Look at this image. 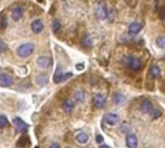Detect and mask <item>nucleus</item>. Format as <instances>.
Masks as SVG:
<instances>
[{
	"mask_svg": "<svg viewBox=\"0 0 165 148\" xmlns=\"http://www.w3.org/2000/svg\"><path fill=\"white\" fill-rule=\"evenodd\" d=\"M123 63L127 65L130 70H131L133 71H138V70H141V67H142V63L140 61V59L134 57V56L124 57Z\"/></svg>",
	"mask_w": 165,
	"mask_h": 148,
	"instance_id": "obj_1",
	"label": "nucleus"
},
{
	"mask_svg": "<svg viewBox=\"0 0 165 148\" xmlns=\"http://www.w3.org/2000/svg\"><path fill=\"white\" fill-rule=\"evenodd\" d=\"M34 49H35V45L31 43H23L21 44L17 48L16 53L19 57L21 58H27L30 56L33 52H34Z\"/></svg>",
	"mask_w": 165,
	"mask_h": 148,
	"instance_id": "obj_2",
	"label": "nucleus"
},
{
	"mask_svg": "<svg viewBox=\"0 0 165 148\" xmlns=\"http://www.w3.org/2000/svg\"><path fill=\"white\" fill-rule=\"evenodd\" d=\"M93 104L97 109H102L106 105V97L101 93H96L93 96Z\"/></svg>",
	"mask_w": 165,
	"mask_h": 148,
	"instance_id": "obj_3",
	"label": "nucleus"
},
{
	"mask_svg": "<svg viewBox=\"0 0 165 148\" xmlns=\"http://www.w3.org/2000/svg\"><path fill=\"white\" fill-rule=\"evenodd\" d=\"M103 121L106 122L109 125H115L117 124L120 120V116L116 114H112V113H108V114H105L103 115Z\"/></svg>",
	"mask_w": 165,
	"mask_h": 148,
	"instance_id": "obj_4",
	"label": "nucleus"
},
{
	"mask_svg": "<svg viewBox=\"0 0 165 148\" xmlns=\"http://www.w3.org/2000/svg\"><path fill=\"white\" fill-rule=\"evenodd\" d=\"M14 125H15V128H16V132L18 133H23L27 130V127L28 125L21 119V118H19V117H16L14 118Z\"/></svg>",
	"mask_w": 165,
	"mask_h": 148,
	"instance_id": "obj_5",
	"label": "nucleus"
},
{
	"mask_svg": "<svg viewBox=\"0 0 165 148\" xmlns=\"http://www.w3.org/2000/svg\"><path fill=\"white\" fill-rule=\"evenodd\" d=\"M37 65L41 68H48L52 65V61L50 58H48L46 56H42V57L38 58Z\"/></svg>",
	"mask_w": 165,
	"mask_h": 148,
	"instance_id": "obj_6",
	"label": "nucleus"
},
{
	"mask_svg": "<svg viewBox=\"0 0 165 148\" xmlns=\"http://www.w3.org/2000/svg\"><path fill=\"white\" fill-rule=\"evenodd\" d=\"M125 142H127V146L129 148H137L138 146V140L137 137L134 134H130L127 136V139H125Z\"/></svg>",
	"mask_w": 165,
	"mask_h": 148,
	"instance_id": "obj_7",
	"label": "nucleus"
},
{
	"mask_svg": "<svg viewBox=\"0 0 165 148\" xmlns=\"http://www.w3.org/2000/svg\"><path fill=\"white\" fill-rule=\"evenodd\" d=\"M31 29L35 34L41 33L44 30V23L41 19H36L31 23Z\"/></svg>",
	"mask_w": 165,
	"mask_h": 148,
	"instance_id": "obj_8",
	"label": "nucleus"
},
{
	"mask_svg": "<svg viewBox=\"0 0 165 148\" xmlns=\"http://www.w3.org/2000/svg\"><path fill=\"white\" fill-rule=\"evenodd\" d=\"M23 13H24L23 8L21 7V6H17V7H16L13 10V12H12V18L14 19L15 21H18L19 19L22 17Z\"/></svg>",
	"mask_w": 165,
	"mask_h": 148,
	"instance_id": "obj_9",
	"label": "nucleus"
},
{
	"mask_svg": "<svg viewBox=\"0 0 165 148\" xmlns=\"http://www.w3.org/2000/svg\"><path fill=\"white\" fill-rule=\"evenodd\" d=\"M97 16L101 19V20H103L106 17L108 16V11L107 8H106L105 5H101L99 6L98 10H97Z\"/></svg>",
	"mask_w": 165,
	"mask_h": 148,
	"instance_id": "obj_10",
	"label": "nucleus"
},
{
	"mask_svg": "<svg viewBox=\"0 0 165 148\" xmlns=\"http://www.w3.org/2000/svg\"><path fill=\"white\" fill-rule=\"evenodd\" d=\"M13 84V78L8 74H2L0 76V86L1 87H9Z\"/></svg>",
	"mask_w": 165,
	"mask_h": 148,
	"instance_id": "obj_11",
	"label": "nucleus"
},
{
	"mask_svg": "<svg viewBox=\"0 0 165 148\" xmlns=\"http://www.w3.org/2000/svg\"><path fill=\"white\" fill-rule=\"evenodd\" d=\"M140 109H141L142 112L146 113V114L152 113V111H153V104H152V102L149 99H144L142 101V103H141Z\"/></svg>",
	"mask_w": 165,
	"mask_h": 148,
	"instance_id": "obj_12",
	"label": "nucleus"
},
{
	"mask_svg": "<svg viewBox=\"0 0 165 148\" xmlns=\"http://www.w3.org/2000/svg\"><path fill=\"white\" fill-rule=\"evenodd\" d=\"M142 30V24L138 22H133L129 26V33L130 35H136Z\"/></svg>",
	"mask_w": 165,
	"mask_h": 148,
	"instance_id": "obj_13",
	"label": "nucleus"
},
{
	"mask_svg": "<svg viewBox=\"0 0 165 148\" xmlns=\"http://www.w3.org/2000/svg\"><path fill=\"white\" fill-rule=\"evenodd\" d=\"M63 76H64V72L62 71V67L60 65H58V67L56 68L55 74L53 76V81L56 84H59L61 82H63Z\"/></svg>",
	"mask_w": 165,
	"mask_h": 148,
	"instance_id": "obj_14",
	"label": "nucleus"
},
{
	"mask_svg": "<svg viewBox=\"0 0 165 148\" xmlns=\"http://www.w3.org/2000/svg\"><path fill=\"white\" fill-rule=\"evenodd\" d=\"M150 76L153 79H159L161 76V70L160 67L158 65H152V67L150 68Z\"/></svg>",
	"mask_w": 165,
	"mask_h": 148,
	"instance_id": "obj_15",
	"label": "nucleus"
},
{
	"mask_svg": "<svg viewBox=\"0 0 165 148\" xmlns=\"http://www.w3.org/2000/svg\"><path fill=\"white\" fill-rule=\"evenodd\" d=\"M74 108V103L72 99H66L62 104V109L65 113H71Z\"/></svg>",
	"mask_w": 165,
	"mask_h": 148,
	"instance_id": "obj_16",
	"label": "nucleus"
},
{
	"mask_svg": "<svg viewBox=\"0 0 165 148\" xmlns=\"http://www.w3.org/2000/svg\"><path fill=\"white\" fill-rule=\"evenodd\" d=\"M75 139L79 143H86L87 141H88L89 137H88V135H87L86 133H79L76 136Z\"/></svg>",
	"mask_w": 165,
	"mask_h": 148,
	"instance_id": "obj_17",
	"label": "nucleus"
},
{
	"mask_svg": "<svg viewBox=\"0 0 165 148\" xmlns=\"http://www.w3.org/2000/svg\"><path fill=\"white\" fill-rule=\"evenodd\" d=\"M113 100H114V103H115V104L119 105V104H122V103L125 102V97L123 94H121V93H116V94L114 95Z\"/></svg>",
	"mask_w": 165,
	"mask_h": 148,
	"instance_id": "obj_18",
	"label": "nucleus"
},
{
	"mask_svg": "<svg viewBox=\"0 0 165 148\" xmlns=\"http://www.w3.org/2000/svg\"><path fill=\"white\" fill-rule=\"evenodd\" d=\"M83 44L86 46V47H91L92 44H93V39H92V37L88 34L86 35L84 38H83Z\"/></svg>",
	"mask_w": 165,
	"mask_h": 148,
	"instance_id": "obj_19",
	"label": "nucleus"
},
{
	"mask_svg": "<svg viewBox=\"0 0 165 148\" xmlns=\"http://www.w3.org/2000/svg\"><path fill=\"white\" fill-rule=\"evenodd\" d=\"M74 97H75V99L78 101V102H83L85 100V93L84 92H77L75 94H74Z\"/></svg>",
	"mask_w": 165,
	"mask_h": 148,
	"instance_id": "obj_20",
	"label": "nucleus"
},
{
	"mask_svg": "<svg viewBox=\"0 0 165 148\" xmlns=\"http://www.w3.org/2000/svg\"><path fill=\"white\" fill-rule=\"evenodd\" d=\"M156 42H157V45L159 48H164L165 47V38H164V36L158 37Z\"/></svg>",
	"mask_w": 165,
	"mask_h": 148,
	"instance_id": "obj_21",
	"label": "nucleus"
},
{
	"mask_svg": "<svg viewBox=\"0 0 165 148\" xmlns=\"http://www.w3.org/2000/svg\"><path fill=\"white\" fill-rule=\"evenodd\" d=\"M61 28V22L60 20H58V19H54L52 21V30L54 32H57L58 30H60Z\"/></svg>",
	"mask_w": 165,
	"mask_h": 148,
	"instance_id": "obj_22",
	"label": "nucleus"
},
{
	"mask_svg": "<svg viewBox=\"0 0 165 148\" xmlns=\"http://www.w3.org/2000/svg\"><path fill=\"white\" fill-rule=\"evenodd\" d=\"M9 121L7 119V117L4 115H0V128H5L6 126H8Z\"/></svg>",
	"mask_w": 165,
	"mask_h": 148,
	"instance_id": "obj_23",
	"label": "nucleus"
},
{
	"mask_svg": "<svg viewBox=\"0 0 165 148\" xmlns=\"http://www.w3.org/2000/svg\"><path fill=\"white\" fill-rule=\"evenodd\" d=\"M8 26V20H7V17L5 16H3V17L1 18V20H0V28H1V30H5Z\"/></svg>",
	"mask_w": 165,
	"mask_h": 148,
	"instance_id": "obj_24",
	"label": "nucleus"
},
{
	"mask_svg": "<svg viewBox=\"0 0 165 148\" xmlns=\"http://www.w3.org/2000/svg\"><path fill=\"white\" fill-rule=\"evenodd\" d=\"M8 49V46L5 43H3L2 41H0V53H2L4 51H6Z\"/></svg>",
	"mask_w": 165,
	"mask_h": 148,
	"instance_id": "obj_25",
	"label": "nucleus"
},
{
	"mask_svg": "<svg viewBox=\"0 0 165 148\" xmlns=\"http://www.w3.org/2000/svg\"><path fill=\"white\" fill-rule=\"evenodd\" d=\"M164 7L162 6L161 8H160V11H159V17H160V19L161 20H163L164 19V17H165V11H164Z\"/></svg>",
	"mask_w": 165,
	"mask_h": 148,
	"instance_id": "obj_26",
	"label": "nucleus"
},
{
	"mask_svg": "<svg viewBox=\"0 0 165 148\" xmlns=\"http://www.w3.org/2000/svg\"><path fill=\"white\" fill-rule=\"evenodd\" d=\"M125 1L130 7H133V6H135V4H136V0H125Z\"/></svg>",
	"mask_w": 165,
	"mask_h": 148,
	"instance_id": "obj_27",
	"label": "nucleus"
},
{
	"mask_svg": "<svg viewBox=\"0 0 165 148\" xmlns=\"http://www.w3.org/2000/svg\"><path fill=\"white\" fill-rule=\"evenodd\" d=\"M152 112H153V118H157V117H159V116L161 115V113H160L159 111H156V110H154V111H153V110Z\"/></svg>",
	"mask_w": 165,
	"mask_h": 148,
	"instance_id": "obj_28",
	"label": "nucleus"
},
{
	"mask_svg": "<svg viewBox=\"0 0 165 148\" xmlns=\"http://www.w3.org/2000/svg\"><path fill=\"white\" fill-rule=\"evenodd\" d=\"M96 141L98 142V143H101V142H103V137H102L101 135L96 136Z\"/></svg>",
	"mask_w": 165,
	"mask_h": 148,
	"instance_id": "obj_29",
	"label": "nucleus"
},
{
	"mask_svg": "<svg viewBox=\"0 0 165 148\" xmlns=\"http://www.w3.org/2000/svg\"><path fill=\"white\" fill-rule=\"evenodd\" d=\"M73 76V73L72 72H68V73H64V76H63V81H66L67 79H69L70 77Z\"/></svg>",
	"mask_w": 165,
	"mask_h": 148,
	"instance_id": "obj_30",
	"label": "nucleus"
},
{
	"mask_svg": "<svg viewBox=\"0 0 165 148\" xmlns=\"http://www.w3.org/2000/svg\"><path fill=\"white\" fill-rule=\"evenodd\" d=\"M76 70H84V65H83V64L76 65Z\"/></svg>",
	"mask_w": 165,
	"mask_h": 148,
	"instance_id": "obj_31",
	"label": "nucleus"
},
{
	"mask_svg": "<svg viewBox=\"0 0 165 148\" xmlns=\"http://www.w3.org/2000/svg\"><path fill=\"white\" fill-rule=\"evenodd\" d=\"M50 148H61V146L58 144V143H53V144L50 146Z\"/></svg>",
	"mask_w": 165,
	"mask_h": 148,
	"instance_id": "obj_32",
	"label": "nucleus"
},
{
	"mask_svg": "<svg viewBox=\"0 0 165 148\" xmlns=\"http://www.w3.org/2000/svg\"><path fill=\"white\" fill-rule=\"evenodd\" d=\"M100 148H110L108 145H106V144H103V145H101Z\"/></svg>",
	"mask_w": 165,
	"mask_h": 148,
	"instance_id": "obj_33",
	"label": "nucleus"
},
{
	"mask_svg": "<svg viewBox=\"0 0 165 148\" xmlns=\"http://www.w3.org/2000/svg\"><path fill=\"white\" fill-rule=\"evenodd\" d=\"M36 148H38V147H36Z\"/></svg>",
	"mask_w": 165,
	"mask_h": 148,
	"instance_id": "obj_34",
	"label": "nucleus"
}]
</instances>
